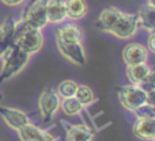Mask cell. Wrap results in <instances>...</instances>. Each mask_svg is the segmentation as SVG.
<instances>
[{
	"label": "cell",
	"instance_id": "27",
	"mask_svg": "<svg viewBox=\"0 0 155 141\" xmlns=\"http://www.w3.org/2000/svg\"><path fill=\"white\" fill-rule=\"evenodd\" d=\"M147 103L155 107V90L147 92Z\"/></svg>",
	"mask_w": 155,
	"mask_h": 141
},
{
	"label": "cell",
	"instance_id": "5",
	"mask_svg": "<svg viewBox=\"0 0 155 141\" xmlns=\"http://www.w3.org/2000/svg\"><path fill=\"white\" fill-rule=\"evenodd\" d=\"M137 29H139V22L136 14L123 12L117 23L110 30V34H113L118 40H129L136 35Z\"/></svg>",
	"mask_w": 155,
	"mask_h": 141
},
{
	"label": "cell",
	"instance_id": "10",
	"mask_svg": "<svg viewBox=\"0 0 155 141\" xmlns=\"http://www.w3.org/2000/svg\"><path fill=\"white\" fill-rule=\"evenodd\" d=\"M16 132L21 141H57L56 137L48 130H44L30 122Z\"/></svg>",
	"mask_w": 155,
	"mask_h": 141
},
{
	"label": "cell",
	"instance_id": "14",
	"mask_svg": "<svg viewBox=\"0 0 155 141\" xmlns=\"http://www.w3.org/2000/svg\"><path fill=\"white\" fill-rule=\"evenodd\" d=\"M63 128L65 130L67 141H91L94 137L93 130L84 125H76V123H68L61 121Z\"/></svg>",
	"mask_w": 155,
	"mask_h": 141
},
{
	"label": "cell",
	"instance_id": "6",
	"mask_svg": "<svg viewBox=\"0 0 155 141\" xmlns=\"http://www.w3.org/2000/svg\"><path fill=\"white\" fill-rule=\"evenodd\" d=\"M22 21H25L29 26L42 30L49 23L46 18V0H34L25 10Z\"/></svg>",
	"mask_w": 155,
	"mask_h": 141
},
{
	"label": "cell",
	"instance_id": "3",
	"mask_svg": "<svg viewBox=\"0 0 155 141\" xmlns=\"http://www.w3.org/2000/svg\"><path fill=\"white\" fill-rule=\"evenodd\" d=\"M116 92L121 106L131 113L147 102V92L137 84L131 83L127 85H120L116 88Z\"/></svg>",
	"mask_w": 155,
	"mask_h": 141
},
{
	"label": "cell",
	"instance_id": "25",
	"mask_svg": "<svg viewBox=\"0 0 155 141\" xmlns=\"http://www.w3.org/2000/svg\"><path fill=\"white\" fill-rule=\"evenodd\" d=\"M147 49L155 54V29L150 31V35H148L147 40Z\"/></svg>",
	"mask_w": 155,
	"mask_h": 141
},
{
	"label": "cell",
	"instance_id": "17",
	"mask_svg": "<svg viewBox=\"0 0 155 141\" xmlns=\"http://www.w3.org/2000/svg\"><path fill=\"white\" fill-rule=\"evenodd\" d=\"M137 22L142 29L151 31L155 29V5L150 2L143 4L137 11Z\"/></svg>",
	"mask_w": 155,
	"mask_h": 141
},
{
	"label": "cell",
	"instance_id": "24",
	"mask_svg": "<svg viewBox=\"0 0 155 141\" xmlns=\"http://www.w3.org/2000/svg\"><path fill=\"white\" fill-rule=\"evenodd\" d=\"M137 85H140V88H143L146 92L154 91L155 90V71L151 69L150 73L144 77V80H143L140 84H137Z\"/></svg>",
	"mask_w": 155,
	"mask_h": 141
},
{
	"label": "cell",
	"instance_id": "23",
	"mask_svg": "<svg viewBox=\"0 0 155 141\" xmlns=\"http://www.w3.org/2000/svg\"><path fill=\"white\" fill-rule=\"evenodd\" d=\"M132 114L136 118H155V107L146 102L144 104H142V106H139L137 109H135L134 111H132Z\"/></svg>",
	"mask_w": 155,
	"mask_h": 141
},
{
	"label": "cell",
	"instance_id": "28",
	"mask_svg": "<svg viewBox=\"0 0 155 141\" xmlns=\"http://www.w3.org/2000/svg\"><path fill=\"white\" fill-rule=\"evenodd\" d=\"M148 2H150L151 4H154V5H155V0H148Z\"/></svg>",
	"mask_w": 155,
	"mask_h": 141
},
{
	"label": "cell",
	"instance_id": "18",
	"mask_svg": "<svg viewBox=\"0 0 155 141\" xmlns=\"http://www.w3.org/2000/svg\"><path fill=\"white\" fill-rule=\"evenodd\" d=\"M67 18L71 21L83 19L88 12V4L86 0H64Z\"/></svg>",
	"mask_w": 155,
	"mask_h": 141
},
{
	"label": "cell",
	"instance_id": "30",
	"mask_svg": "<svg viewBox=\"0 0 155 141\" xmlns=\"http://www.w3.org/2000/svg\"><path fill=\"white\" fill-rule=\"evenodd\" d=\"M2 98H3V96H2V94H0V101H2Z\"/></svg>",
	"mask_w": 155,
	"mask_h": 141
},
{
	"label": "cell",
	"instance_id": "1",
	"mask_svg": "<svg viewBox=\"0 0 155 141\" xmlns=\"http://www.w3.org/2000/svg\"><path fill=\"white\" fill-rule=\"evenodd\" d=\"M15 45H18L27 54L40 52L44 46V35L40 29L31 27L25 21H16L15 23Z\"/></svg>",
	"mask_w": 155,
	"mask_h": 141
},
{
	"label": "cell",
	"instance_id": "16",
	"mask_svg": "<svg viewBox=\"0 0 155 141\" xmlns=\"http://www.w3.org/2000/svg\"><path fill=\"white\" fill-rule=\"evenodd\" d=\"M46 18L51 23H63L67 19L64 0H46Z\"/></svg>",
	"mask_w": 155,
	"mask_h": 141
},
{
	"label": "cell",
	"instance_id": "2",
	"mask_svg": "<svg viewBox=\"0 0 155 141\" xmlns=\"http://www.w3.org/2000/svg\"><path fill=\"white\" fill-rule=\"evenodd\" d=\"M3 64L0 69V83L7 82L8 79L14 77L27 65L30 54L23 52L18 45L14 43L7 52L2 56Z\"/></svg>",
	"mask_w": 155,
	"mask_h": 141
},
{
	"label": "cell",
	"instance_id": "19",
	"mask_svg": "<svg viewBox=\"0 0 155 141\" xmlns=\"http://www.w3.org/2000/svg\"><path fill=\"white\" fill-rule=\"evenodd\" d=\"M151 72V68L147 65V62H140V64L127 65V79L132 84H140L144 80V77Z\"/></svg>",
	"mask_w": 155,
	"mask_h": 141
},
{
	"label": "cell",
	"instance_id": "4",
	"mask_svg": "<svg viewBox=\"0 0 155 141\" xmlns=\"http://www.w3.org/2000/svg\"><path fill=\"white\" fill-rule=\"evenodd\" d=\"M60 96L57 95L56 90L52 87H46L38 98V111L44 122H51L54 118L56 113L60 109Z\"/></svg>",
	"mask_w": 155,
	"mask_h": 141
},
{
	"label": "cell",
	"instance_id": "29",
	"mask_svg": "<svg viewBox=\"0 0 155 141\" xmlns=\"http://www.w3.org/2000/svg\"><path fill=\"white\" fill-rule=\"evenodd\" d=\"M151 141H155V136H154V137H153V140H151Z\"/></svg>",
	"mask_w": 155,
	"mask_h": 141
},
{
	"label": "cell",
	"instance_id": "22",
	"mask_svg": "<svg viewBox=\"0 0 155 141\" xmlns=\"http://www.w3.org/2000/svg\"><path fill=\"white\" fill-rule=\"evenodd\" d=\"M75 96L83 106H88V104H91L95 101V94H94L93 88H90L88 85H84V84L78 85Z\"/></svg>",
	"mask_w": 155,
	"mask_h": 141
},
{
	"label": "cell",
	"instance_id": "26",
	"mask_svg": "<svg viewBox=\"0 0 155 141\" xmlns=\"http://www.w3.org/2000/svg\"><path fill=\"white\" fill-rule=\"evenodd\" d=\"M2 2L8 7H16V5H21L25 0H2Z\"/></svg>",
	"mask_w": 155,
	"mask_h": 141
},
{
	"label": "cell",
	"instance_id": "8",
	"mask_svg": "<svg viewBox=\"0 0 155 141\" xmlns=\"http://www.w3.org/2000/svg\"><path fill=\"white\" fill-rule=\"evenodd\" d=\"M0 117L3 118L5 123L14 130H19L23 128L26 123L30 122L29 115L25 111L15 107H8V106H0Z\"/></svg>",
	"mask_w": 155,
	"mask_h": 141
},
{
	"label": "cell",
	"instance_id": "12",
	"mask_svg": "<svg viewBox=\"0 0 155 141\" xmlns=\"http://www.w3.org/2000/svg\"><path fill=\"white\" fill-rule=\"evenodd\" d=\"M134 136L143 141H151L155 136V118H136L132 126Z\"/></svg>",
	"mask_w": 155,
	"mask_h": 141
},
{
	"label": "cell",
	"instance_id": "20",
	"mask_svg": "<svg viewBox=\"0 0 155 141\" xmlns=\"http://www.w3.org/2000/svg\"><path fill=\"white\" fill-rule=\"evenodd\" d=\"M60 109L63 114H65L67 117H76L83 111L84 106L78 101L76 96H71V98H64L60 101Z\"/></svg>",
	"mask_w": 155,
	"mask_h": 141
},
{
	"label": "cell",
	"instance_id": "21",
	"mask_svg": "<svg viewBox=\"0 0 155 141\" xmlns=\"http://www.w3.org/2000/svg\"><path fill=\"white\" fill-rule=\"evenodd\" d=\"M78 85L79 84H78L76 82H74V80H71V79L63 80V82H60V84L57 85L56 92H57V95L60 96V99L71 98V96H75Z\"/></svg>",
	"mask_w": 155,
	"mask_h": 141
},
{
	"label": "cell",
	"instance_id": "7",
	"mask_svg": "<svg viewBox=\"0 0 155 141\" xmlns=\"http://www.w3.org/2000/svg\"><path fill=\"white\" fill-rule=\"evenodd\" d=\"M56 45L59 53L72 64L84 65L87 62V56H86L82 42H60V41H56Z\"/></svg>",
	"mask_w": 155,
	"mask_h": 141
},
{
	"label": "cell",
	"instance_id": "13",
	"mask_svg": "<svg viewBox=\"0 0 155 141\" xmlns=\"http://www.w3.org/2000/svg\"><path fill=\"white\" fill-rule=\"evenodd\" d=\"M121 14H123V11L116 8V7L104 8L98 15V19H97V22H95V27H98V29L102 30V31L110 33V30L113 29V26L117 23V21L121 16Z\"/></svg>",
	"mask_w": 155,
	"mask_h": 141
},
{
	"label": "cell",
	"instance_id": "11",
	"mask_svg": "<svg viewBox=\"0 0 155 141\" xmlns=\"http://www.w3.org/2000/svg\"><path fill=\"white\" fill-rule=\"evenodd\" d=\"M15 23L14 18H7L0 24V57L15 43Z\"/></svg>",
	"mask_w": 155,
	"mask_h": 141
},
{
	"label": "cell",
	"instance_id": "9",
	"mask_svg": "<svg viewBox=\"0 0 155 141\" xmlns=\"http://www.w3.org/2000/svg\"><path fill=\"white\" fill-rule=\"evenodd\" d=\"M123 61L127 65L140 64V62H147L148 59V49L144 45L139 42H131L123 48Z\"/></svg>",
	"mask_w": 155,
	"mask_h": 141
},
{
	"label": "cell",
	"instance_id": "15",
	"mask_svg": "<svg viewBox=\"0 0 155 141\" xmlns=\"http://www.w3.org/2000/svg\"><path fill=\"white\" fill-rule=\"evenodd\" d=\"M82 30L75 23H64L56 29V41L60 42H82Z\"/></svg>",
	"mask_w": 155,
	"mask_h": 141
}]
</instances>
